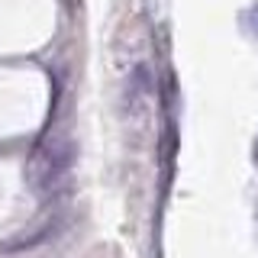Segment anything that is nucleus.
Wrapping results in <instances>:
<instances>
[{"instance_id": "f257e3e1", "label": "nucleus", "mask_w": 258, "mask_h": 258, "mask_svg": "<svg viewBox=\"0 0 258 258\" xmlns=\"http://www.w3.org/2000/svg\"><path fill=\"white\" fill-rule=\"evenodd\" d=\"M71 161H75V145H71V139L68 136H58V133H48L29 155V187L39 197L52 194L64 181Z\"/></svg>"}]
</instances>
